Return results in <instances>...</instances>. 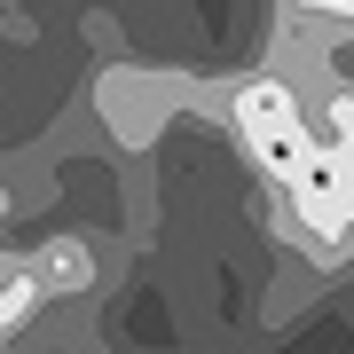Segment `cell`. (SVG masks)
Listing matches in <instances>:
<instances>
[{
	"instance_id": "cell-2",
	"label": "cell",
	"mask_w": 354,
	"mask_h": 354,
	"mask_svg": "<svg viewBox=\"0 0 354 354\" xmlns=\"http://www.w3.org/2000/svg\"><path fill=\"white\" fill-rule=\"evenodd\" d=\"M39 260H48V268H39V283H48V291H87V276H95L87 244H48Z\"/></svg>"
},
{
	"instance_id": "cell-3",
	"label": "cell",
	"mask_w": 354,
	"mask_h": 354,
	"mask_svg": "<svg viewBox=\"0 0 354 354\" xmlns=\"http://www.w3.org/2000/svg\"><path fill=\"white\" fill-rule=\"evenodd\" d=\"M39 299V268H0V330H16Z\"/></svg>"
},
{
	"instance_id": "cell-1",
	"label": "cell",
	"mask_w": 354,
	"mask_h": 354,
	"mask_svg": "<svg viewBox=\"0 0 354 354\" xmlns=\"http://www.w3.org/2000/svg\"><path fill=\"white\" fill-rule=\"evenodd\" d=\"M236 127H244V142L283 134V127H299V102H291L283 79H252V87H236Z\"/></svg>"
}]
</instances>
